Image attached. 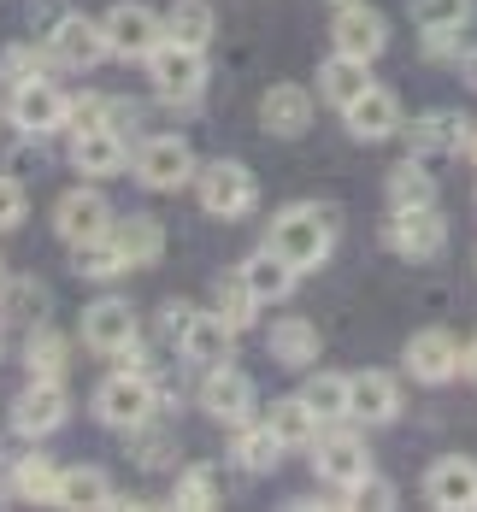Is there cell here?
<instances>
[{"mask_svg": "<svg viewBox=\"0 0 477 512\" xmlns=\"http://www.w3.org/2000/svg\"><path fill=\"white\" fill-rule=\"evenodd\" d=\"M265 242L289 259L295 271H318V265L330 259V248H336V212H330V206H318V201L283 206V212L271 218Z\"/></svg>", "mask_w": 477, "mask_h": 512, "instance_id": "1", "label": "cell"}, {"mask_svg": "<svg viewBox=\"0 0 477 512\" xmlns=\"http://www.w3.org/2000/svg\"><path fill=\"white\" fill-rule=\"evenodd\" d=\"M195 195L207 218H248L260 206V177L242 165V159H212L207 171H195Z\"/></svg>", "mask_w": 477, "mask_h": 512, "instance_id": "2", "label": "cell"}, {"mask_svg": "<svg viewBox=\"0 0 477 512\" xmlns=\"http://www.w3.org/2000/svg\"><path fill=\"white\" fill-rule=\"evenodd\" d=\"M148 77H154L159 101L177 106V112H189V106L207 95V53L177 48V42H159V48L148 53Z\"/></svg>", "mask_w": 477, "mask_h": 512, "instance_id": "3", "label": "cell"}, {"mask_svg": "<svg viewBox=\"0 0 477 512\" xmlns=\"http://www.w3.org/2000/svg\"><path fill=\"white\" fill-rule=\"evenodd\" d=\"M159 407V383L154 377H142V371H112L101 389H95V418H101L106 430H142Z\"/></svg>", "mask_w": 477, "mask_h": 512, "instance_id": "4", "label": "cell"}, {"mask_svg": "<svg viewBox=\"0 0 477 512\" xmlns=\"http://www.w3.org/2000/svg\"><path fill=\"white\" fill-rule=\"evenodd\" d=\"M77 336H83V348L101 359H124L136 342H142V318L130 301H118V295H101V301H89L83 307V324H77Z\"/></svg>", "mask_w": 477, "mask_h": 512, "instance_id": "5", "label": "cell"}, {"mask_svg": "<svg viewBox=\"0 0 477 512\" xmlns=\"http://www.w3.org/2000/svg\"><path fill=\"white\" fill-rule=\"evenodd\" d=\"M313 471H318V483H330V489L348 501V495L371 477L366 436H354V430H324V436H313Z\"/></svg>", "mask_w": 477, "mask_h": 512, "instance_id": "6", "label": "cell"}, {"mask_svg": "<svg viewBox=\"0 0 477 512\" xmlns=\"http://www.w3.org/2000/svg\"><path fill=\"white\" fill-rule=\"evenodd\" d=\"M130 171H136V183H142V189L171 195V189L195 183V148H189L183 136H148V142H136V148H130Z\"/></svg>", "mask_w": 477, "mask_h": 512, "instance_id": "7", "label": "cell"}, {"mask_svg": "<svg viewBox=\"0 0 477 512\" xmlns=\"http://www.w3.org/2000/svg\"><path fill=\"white\" fill-rule=\"evenodd\" d=\"M383 248L401 259H436L448 248V218L436 212V206H389V218H383Z\"/></svg>", "mask_w": 477, "mask_h": 512, "instance_id": "8", "label": "cell"}, {"mask_svg": "<svg viewBox=\"0 0 477 512\" xmlns=\"http://www.w3.org/2000/svg\"><path fill=\"white\" fill-rule=\"evenodd\" d=\"M48 59L53 65H65V71H95V65H106L112 59V48H106V30L95 24V18H83V12H59L48 24Z\"/></svg>", "mask_w": 477, "mask_h": 512, "instance_id": "9", "label": "cell"}, {"mask_svg": "<svg viewBox=\"0 0 477 512\" xmlns=\"http://www.w3.org/2000/svg\"><path fill=\"white\" fill-rule=\"evenodd\" d=\"M101 30H106L112 59H142V65H148V53L165 42V18H159L154 6H142V0H118L101 18Z\"/></svg>", "mask_w": 477, "mask_h": 512, "instance_id": "10", "label": "cell"}, {"mask_svg": "<svg viewBox=\"0 0 477 512\" xmlns=\"http://www.w3.org/2000/svg\"><path fill=\"white\" fill-rule=\"evenodd\" d=\"M466 371V342L454 336V330H419V336H407V377L424 383V389H436V383H454Z\"/></svg>", "mask_w": 477, "mask_h": 512, "instance_id": "11", "label": "cell"}, {"mask_svg": "<svg viewBox=\"0 0 477 512\" xmlns=\"http://www.w3.org/2000/svg\"><path fill=\"white\" fill-rule=\"evenodd\" d=\"M65 418H71V395H65V383L30 377V389H18V401H12V436L42 442V436H53V430H65Z\"/></svg>", "mask_w": 477, "mask_h": 512, "instance_id": "12", "label": "cell"}, {"mask_svg": "<svg viewBox=\"0 0 477 512\" xmlns=\"http://www.w3.org/2000/svg\"><path fill=\"white\" fill-rule=\"evenodd\" d=\"M65 112H71V95L53 83L48 71H42V77H30V83H18V89H12V101H6V118H12L24 136L65 130Z\"/></svg>", "mask_w": 477, "mask_h": 512, "instance_id": "13", "label": "cell"}, {"mask_svg": "<svg viewBox=\"0 0 477 512\" xmlns=\"http://www.w3.org/2000/svg\"><path fill=\"white\" fill-rule=\"evenodd\" d=\"M53 230L65 248H83V242H101L112 236V206H106L101 189H65L53 201Z\"/></svg>", "mask_w": 477, "mask_h": 512, "instance_id": "14", "label": "cell"}, {"mask_svg": "<svg viewBox=\"0 0 477 512\" xmlns=\"http://www.w3.org/2000/svg\"><path fill=\"white\" fill-rule=\"evenodd\" d=\"M201 412L218 418V424H248L254 418V377L236 371L230 359L207 365V377H201Z\"/></svg>", "mask_w": 477, "mask_h": 512, "instance_id": "15", "label": "cell"}, {"mask_svg": "<svg viewBox=\"0 0 477 512\" xmlns=\"http://www.w3.org/2000/svg\"><path fill=\"white\" fill-rule=\"evenodd\" d=\"M330 48L354 53V59H377V53L389 48V24H383V12L366 6V0L336 6V18H330Z\"/></svg>", "mask_w": 477, "mask_h": 512, "instance_id": "16", "label": "cell"}, {"mask_svg": "<svg viewBox=\"0 0 477 512\" xmlns=\"http://www.w3.org/2000/svg\"><path fill=\"white\" fill-rule=\"evenodd\" d=\"M348 418L354 424H366V430H377V424H395L401 418V383H395V371H354L348 377Z\"/></svg>", "mask_w": 477, "mask_h": 512, "instance_id": "17", "label": "cell"}, {"mask_svg": "<svg viewBox=\"0 0 477 512\" xmlns=\"http://www.w3.org/2000/svg\"><path fill=\"white\" fill-rule=\"evenodd\" d=\"M313 112L318 106L301 83H271L260 95V130L277 136V142H301V136L313 130Z\"/></svg>", "mask_w": 477, "mask_h": 512, "instance_id": "18", "label": "cell"}, {"mask_svg": "<svg viewBox=\"0 0 477 512\" xmlns=\"http://www.w3.org/2000/svg\"><path fill=\"white\" fill-rule=\"evenodd\" d=\"M342 124H348V136H354V142H389V136H401L407 112H401V95H395V89L371 83L354 106H342Z\"/></svg>", "mask_w": 477, "mask_h": 512, "instance_id": "19", "label": "cell"}, {"mask_svg": "<svg viewBox=\"0 0 477 512\" xmlns=\"http://www.w3.org/2000/svg\"><path fill=\"white\" fill-rule=\"evenodd\" d=\"M424 501L442 512H472L477 507V460L472 454H442L424 471Z\"/></svg>", "mask_w": 477, "mask_h": 512, "instance_id": "20", "label": "cell"}, {"mask_svg": "<svg viewBox=\"0 0 477 512\" xmlns=\"http://www.w3.org/2000/svg\"><path fill=\"white\" fill-rule=\"evenodd\" d=\"M71 165L83 171V177H118L124 165H130V142H124V130H112V124H101V130H83V136H71Z\"/></svg>", "mask_w": 477, "mask_h": 512, "instance_id": "21", "label": "cell"}, {"mask_svg": "<svg viewBox=\"0 0 477 512\" xmlns=\"http://www.w3.org/2000/svg\"><path fill=\"white\" fill-rule=\"evenodd\" d=\"M371 89V59H354V53H330L318 65V101L324 106H354Z\"/></svg>", "mask_w": 477, "mask_h": 512, "instance_id": "22", "label": "cell"}, {"mask_svg": "<svg viewBox=\"0 0 477 512\" xmlns=\"http://www.w3.org/2000/svg\"><path fill=\"white\" fill-rule=\"evenodd\" d=\"M53 312V295L42 277H0V318L18 330H42Z\"/></svg>", "mask_w": 477, "mask_h": 512, "instance_id": "23", "label": "cell"}, {"mask_svg": "<svg viewBox=\"0 0 477 512\" xmlns=\"http://www.w3.org/2000/svg\"><path fill=\"white\" fill-rule=\"evenodd\" d=\"M230 348H236V330H230L212 307L195 312V318H189V330H183V342H177V354L189 359V365H201V371H207V365H224Z\"/></svg>", "mask_w": 477, "mask_h": 512, "instance_id": "24", "label": "cell"}, {"mask_svg": "<svg viewBox=\"0 0 477 512\" xmlns=\"http://www.w3.org/2000/svg\"><path fill=\"white\" fill-rule=\"evenodd\" d=\"M407 130V148L413 154H460L466 148V136H472V124L460 118V112H424V118H413V124H401Z\"/></svg>", "mask_w": 477, "mask_h": 512, "instance_id": "25", "label": "cell"}, {"mask_svg": "<svg viewBox=\"0 0 477 512\" xmlns=\"http://www.w3.org/2000/svg\"><path fill=\"white\" fill-rule=\"evenodd\" d=\"M242 277H248V289H254L260 301H289V295H295V277H301V271H295L289 259L277 254L271 242H265V248H254V254L242 259Z\"/></svg>", "mask_w": 477, "mask_h": 512, "instance_id": "26", "label": "cell"}, {"mask_svg": "<svg viewBox=\"0 0 477 512\" xmlns=\"http://www.w3.org/2000/svg\"><path fill=\"white\" fill-rule=\"evenodd\" d=\"M283 436L271 430V424H236V436H230V460L242 465V471H254V477H265V471H277L283 465Z\"/></svg>", "mask_w": 477, "mask_h": 512, "instance_id": "27", "label": "cell"}, {"mask_svg": "<svg viewBox=\"0 0 477 512\" xmlns=\"http://www.w3.org/2000/svg\"><path fill=\"white\" fill-rule=\"evenodd\" d=\"M59 507H71V512L118 507V489H112V477H106L101 465H71V471L59 477Z\"/></svg>", "mask_w": 477, "mask_h": 512, "instance_id": "28", "label": "cell"}, {"mask_svg": "<svg viewBox=\"0 0 477 512\" xmlns=\"http://www.w3.org/2000/svg\"><path fill=\"white\" fill-rule=\"evenodd\" d=\"M112 242H118V254L130 259V271H136V265H154V259L165 254V224L148 218V212L112 218Z\"/></svg>", "mask_w": 477, "mask_h": 512, "instance_id": "29", "label": "cell"}, {"mask_svg": "<svg viewBox=\"0 0 477 512\" xmlns=\"http://www.w3.org/2000/svg\"><path fill=\"white\" fill-rule=\"evenodd\" d=\"M265 342H271V359H277V365H289V371L313 365L318 348H324V342H318V324H313V318H277Z\"/></svg>", "mask_w": 477, "mask_h": 512, "instance_id": "30", "label": "cell"}, {"mask_svg": "<svg viewBox=\"0 0 477 512\" xmlns=\"http://www.w3.org/2000/svg\"><path fill=\"white\" fill-rule=\"evenodd\" d=\"M260 307H265V301L248 289V277H242V271H224V277L212 283V312H218V318H224L236 336H242V330H254Z\"/></svg>", "mask_w": 477, "mask_h": 512, "instance_id": "31", "label": "cell"}, {"mask_svg": "<svg viewBox=\"0 0 477 512\" xmlns=\"http://www.w3.org/2000/svg\"><path fill=\"white\" fill-rule=\"evenodd\" d=\"M212 36H218V18H212L207 0H177L171 12H165V42H177V48H212Z\"/></svg>", "mask_w": 477, "mask_h": 512, "instance_id": "32", "label": "cell"}, {"mask_svg": "<svg viewBox=\"0 0 477 512\" xmlns=\"http://www.w3.org/2000/svg\"><path fill=\"white\" fill-rule=\"evenodd\" d=\"M383 195H389V206H436V177L419 154H407L401 165H389Z\"/></svg>", "mask_w": 477, "mask_h": 512, "instance_id": "33", "label": "cell"}, {"mask_svg": "<svg viewBox=\"0 0 477 512\" xmlns=\"http://www.w3.org/2000/svg\"><path fill=\"white\" fill-rule=\"evenodd\" d=\"M24 371L30 377H48V383H65V371H71V342L59 336V330H30V342H24Z\"/></svg>", "mask_w": 477, "mask_h": 512, "instance_id": "34", "label": "cell"}, {"mask_svg": "<svg viewBox=\"0 0 477 512\" xmlns=\"http://www.w3.org/2000/svg\"><path fill=\"white\" fill-rule=\"evenodd\" d=\"M59 477H65V471L53 460L24 454V460L12 465V495H18V501H36V507H48V501L59 507Z\"/></svg>", "mask_w": 477, "mask_h": 512, "instance_id": "35", "label": "cell"}, {"mask_svg": "<svg viewBox=\"0 0 477 512\" xmlns=\"http://www.w3.org/2000/svg\"><path fill=\"white\" fill-rule=\"evenodd\" d=\"M218 501H224V489H218V465H183V471H177L171 507H183V512H212Z\"/></svg>", "mask_w": 477, "mask_h": 512, "instance_id": "36", "label": "cell"}, {"mask_svg": "<svg viewBox=\"0 0 477 512\" xmlns=\"http://www.w3.org/2000/svg\"><path fill=\"white\" fill-rule=\"evenodd\" d=\"M265 424L283 436V448H313L318 436V412L301 401V395H289V401H277V407L265 412Z\"/></svg>", "mask_w": 477, "mask_h": 512, "instance_id": "37", "label": "cell"}, {"mask_svg": "<svg viewBox=\"0 0 477 512\" xmlns=\"http://www.w3.org/2000/svg\"><path fill=\"white\" fill-rule=\"evenodd\" d=\"M301 401L318 412V424H342L348 418V377L342 371H313L307 389H301Z\"/></svg>", "mask_w": 477, "mask_h": 512, "instance_id": "38", "label": "cell"}, {"mask_svg": "<svg viewBox=\"0 0 477 512\" xmlns=\"http://www.w3.org/2000/svg\"><path fill=\"white\" fill-rule=\"evenodd\" d=\"M71 271H77V277H89V283H112L118 271H130V259L118 254V242H112V236H101V242L71 248Z\"/></svg>", "mask_w": 477, "mask_h": 512, "instance_id": "39", "label": "cell"}, {"mask_svg": "<svg viewBox=\"0 0 477 512\" xmlns=\"http://www.w3.org/2000/svg\"><path fill=\"white\" fill-rule=\"evenodd\" d=\"M42 65H53L48 48H30V42H12V48H0V83L6 89H18V83H30V77H42Z\"/></svg>", "mask_w": 477, "mask_h": 512, "instance_id": "40", "label": "cell"}, {"mask_svg": "<svg viewBox=\"0 0 477 512\" xmlns=\"http://www.w3.org/2000/svg\"><path fill=\"white\" fill-rule=\"evenodd\" d=\"M130 460L142 465V471H165V465L177 460V436H165V430H130Z\"/></svg>", "mask_w": 477, "mask_h": 512, "instance_id": "41", "label": "cell"}, {"mask_svg": "<svg viewBox=\"0 0 477 512\" xmlns=\"http://www.w3.org/2000/svg\"><path fill=\"white\" fill-rule=\"evenodd\" d=\"M101 124H112V95H95V89L71 95V112H65V130H71V136L101 130Z\"/></svg>", "mask_w": 477, "mask_h": 512, "instance_id": "42", "label": "cell"}, {"mask_svg": "<svg viewBox=\"0 0 477 512\" xmlns=\"http://www.w3.org/2000/svg\"><path fill=\"white\" fill-rule=\"evenodd\" d=\"M424 59H436V65L466 59V24H430L424 30Z\"/></svg>", "mask_w": 477, "mask_h": 512, "instance_id": "43", "label": "cell"}, {"mask_svg": "<svg viewBox=\"0 0 477 512\" xmlns=\"http://www.w3.org/2000/svg\"><path fill=\"white\" fill-rule=\"evenodd\" d=\"M30 218V195H24V177L18 171H0V236L18 230Z\"/></svg>", "mask_w": 477, "mask_h": 512, "instance_id": "44", "label": "cell"}, {"mask_svg": "<svg viewBox=\"0 0 477 512\" xmlns=\"http://www.w3.org/2000/svg\"><path fill=\"white\" fill-rule=\"evenodd\" d=\"M407 12L419 18V30H430V24H472V0H407Z\"/></svg>", "mask_w": 477, "mask_h": 512, "instance_id": "45", "label": "cell"}, {"mask_svg": "<svg viewBox=\"0 0 477 512\" xmlns=\"http://www.w3.org/2000/svg\"><path fill=\"white\" fill-rule=\"evenodd\" d=\"M189 318H195V307H189V301H165V307H159V318H154L159 342H171V348H177V342H183V330H189Z\"/></svg>", "mask_w": 477, "mask_h": 512, "instance_id": "46", "label": "cell"}, {"mask_svg": "<svg viewBox=\"0 0 477 512\" xmlns=\"http://www.w3.org/2000/svg\"><path fill=\"white\" fill-rule=\"evenodd\" d=\"M348 501H354V507H395V489H383L377 477H366V483H360Z\"/></svg>", "mask_w": 477, "mask_h": 512, "instance_id": "47", "label": "cell"}, {"mask_svg": "<svg viewBox=\"0 0 477 512\" xmlns=\"http://www.w3.org/2000/svg\"><path fill=\"white\" fill-rule=\"evenodd\" d=\"M460 71H466V83L477 89V48H466V59H460Z\"/></svg>", "mask_w": 477, "mask_h": 512, "instance_id": "48", "label": "cell"}, {"mask_svg": "<svg viewBox=\"0 0 477 512\" xmlns=\"http://www.w3.org/2000/svg\"><path fill=\"white\" fill-rule=\"evenodd\" d=\"M466 365H472V377H477V336L466 342Z\"/></svg>", "mask_w": 477, "mask_h": 512, "instance_id": "49", "label": "cell"}, {"mask_svg": "<svg viewBox=\"0 0 477 512\" xmlns=\"http://www.w3.org/2000/svg\"><path fill=\"white\" fill-rule=\"evenodd\" d=\"M0 354H6V318H0Z\"/></svg>", "mask_w": 477, "mask_h": 512, "instance_id": "50", "label": "cell"}, {"mask_svg": "<svg viewBox=\"0 0 477 512\" xmlns=\"http://www.w3.org/2000/svg\"><path fill=\"white\" fill-rule=\"evenodd\" d=\"M0 112H6V106H0Z\"/></svg>", "mask_w": 477, "mask_h": 512, "instance_id": "51", "label": "cell"}]
</instances>
